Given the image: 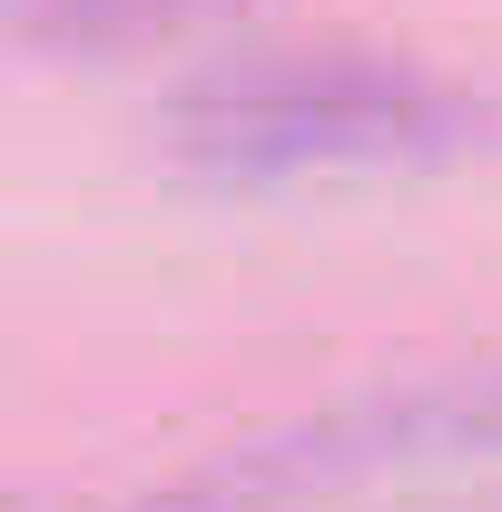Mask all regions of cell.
<instances>
[{"mask_svg": "<svg viewBox=\"0 0 502 512\" xmlns=\"http://www.w3.org/2000/svg\"><path fill=\"white\" fill-rule=\"evenodd\" d=\"M473 138V99L404 60H266L188 89L178 158L207 178H306V168H404Z\"/></svg>", "mask_w": 502, "mask_h": 512, "instance_id": "cell-1", "label": "cell"}, {"mask_svg": "<svg viewBox=\"0 0 502 512\" xmlns=\"http://www.w3.org/2000/svg\"><path fill=\"white\" fill-rule=\"evenodd\" d=\"M188 10H217V0H30V40L50 50H119V40H148Z\"/></svg>", "mask_w": 502, "mask_h": 512, "instance_id": "cell-2", "label": "cell"}]
</instances>
